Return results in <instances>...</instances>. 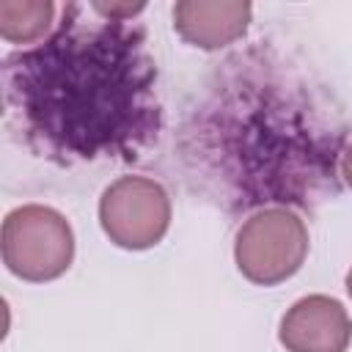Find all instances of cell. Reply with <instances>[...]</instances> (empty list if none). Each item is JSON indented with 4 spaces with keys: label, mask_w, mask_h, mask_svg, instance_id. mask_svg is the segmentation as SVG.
Segmentation results:
<instances>
[{
    "label": "cell",
    "mask_w": 352,
    "mask_h": 352,
    "mask_svg": "<svg viewBox=\"0 0 352 352\" xmlns=\"http://www.w3.org/2000/svg\"><path fill=\"white\" fill-rule=\"evenodd\" d=\"M74 256V234L66 217L50 206L28 204L3 220V261L22 280L44 283L63 275Z\"/></svg>",
    "instance_id": "obj_2"
},
{
    "label": "cell",
    "mask_w": 352,
    "mask_h": 352,
    "mask_svg": "<svg viewBox=\"0 0 352 352\" xmlns=\"http://www.w3.org/2000/svg\"><path fill=\"white\" fill-rule=\"evenodd\" d=\"M341 173H344V182L352 187V146L344 151V160H341Z\"/></svg>",
    "instance_id": "obj_9"
},
{
    "label": "cell",
    "mask_w": 352,
    "mask_h": 352,
    "mask_svg": "<svg viewBox=\"0 0 352 352\" xmlns=\"http://www.w3.org/2000/svg\"><path fill=\"white\" fill-rule=\"evenodd\" d=\"M55 16L50 0H3L0 3V36L11 44H30L41 38Z\"/></svg>",
    "instance_id": "obj_7"
},
{
    "label": "cell",
    "mask_w": 352,
    "mask_h": 352,
    "mask_svg": "<svg viewBox=\"0 0 352 352\" xmlns=\"http://www.w3.org/2000/svg\"><path fill=\"white\" fill-rule=\"evenodd\" d=\"M91 8L102 16V19H113V22H126L132 19L138 11H143V3H104V0H94Z\"/></svg>",
    "instance_id": "obj_8"
},
{
    "label": "cell",
    "mask_w": 352,
    "mask_h": 352,
    "mask_svg": "<svg viewBox=\"0 0 352 352\" xmlns=\"http://www.w3.org/2000/svg\"><path fill=\"white\" fill-rule=\"evenodd\" d=\"M154 63L126 22H63L38 50L6 60V99L41 151L107 157L157 129Z\"/></svg>",
    "instance_id": "obj_1"
},
{
    "label": "cell",
    "mask_w": 352,
    "mask_h": 352,
    "mask_svg": "<svg viewBox=\"0 0 352 352\" xmlns=\"http://www.w3.org/2000/svg\"><path fill=\"white\" fill-rule=\"evenodd\" d=\"M250 3L236 0H182L173 6V28L176 33L201 47L217 50L236 41L250 22Z\"/></svg>",
    "instance_id": "obj_6"
},
{
    "label": "cell",
    "mask_w": 352,
    "mask_h": 352,
    "mask_svg": "<svg viewBox=\"0 0 352 352\" xmlns=\"http://www.w3.org/2000/svg\"><path fill=\"white\" fill-rule=\"evenodd\" d=\"M278 336L289 352H346L352 319L338 300L311 294L286 311Z\"/></svg>",
    "instance_id": "obj_5"
},
{
    "label": "cell",
    "mask_w": 352,
    "mask_h": 352,
    "mask_svg": "<svg viewBox=\"0 0 352 352\" xmlns=\"http://www.w3.org/2000/svg\"><path fill=\"white\" fill-rule=\"evenodd\" d=\"M308 256V228L289 209L256 212L236 234L234 258L239 272L258 283L275 286L292 278Z\"/></svg>",
    "instance_id": "obj_3"
},
{
    "label": "cell",
    "mask_w": 352,
    "mask_h": 352,
    "mask_svg": "<svg viewBox=\"0 0 352 352\" xmlns=\"http://www.w3.org/2000/svg\"><path fill=\"white\" fill-rule=\"evenodd\" d=\"M346 292H349V297H352V270H349V275H346Z\"/></svg>",
    "instance_id": "obj_10"
},
{
    "label": "cell",
    "mask_w": 352,
    "mask_h": 352,
    "mask_svg": "<svg viewBox=\"0 0 352 352\" xmlns=\"http://www.w3.org/2000/svg\"><path fill=\"white\" fill-rule=\"evenodd\" d=\"M99 220L118 248L146 250L157 245L170 226V198L154 179L124 176L102 192Z\"/></svg>",
    "instance_id": "obj_4"
}]
</instances>
